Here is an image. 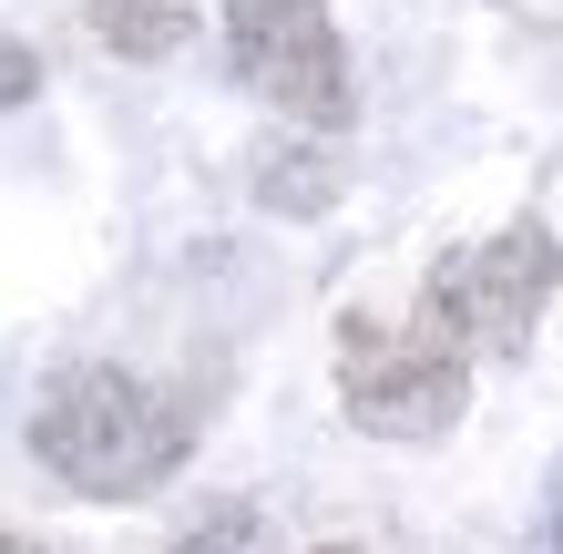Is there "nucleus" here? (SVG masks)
I'll list each match as a JSON object with an SVG mask.
<instances>
[{
  "instance_id": "0eeeda50",
  "label": "nucleus",
  "mask_w": 563,
  "mask_h": 554,
  "mask_svg": "<svg viewBox=\"0 0 563 554\" xmlns=\"http://www.w3.org/2000/svg\"><path fill=\"white\" fill-rule=\"evenodd\" d=\"M175 554H267V513H256V503H216L206 524H185Z\"/></svg>"
},
{
  "instance_id": "6e6552de",
  "label": "nucleus",
  "mask_w": 563,
  "mask_h": 554,
  "mask_svg": "<svg viewBox=\"0 0 563 554\" xmlns=\"http://www.w3.org/2000/svg\"><path fill=\"white\" fill-rule=\"evenodd\" d=\"M31 93H42V52H31V42H11V31H0V113H21Z\"/></svg>"
},
{
  "instance_id": "f03ea898",
  "label": "nucleus",
  "mask_w": 563,
  "mask_h": 554,
  "mask_svg": "<svg viewBox=\"0 0 563 554\" xmlns=\"http://www.w3.org/2000/svg\"><path fill=\"white\" fill-rule=\"evenodd\" d=\"M461 401H472V329H461V298L441 268H430L420 308L400 329L339 318V411L369 442H441Z\"/></svg>"
},
{
  "instance_id": "9b49d317",
  "label": "nucleus",
  "mask_w": 563,
  "mask_h": 554,
  "mask_svg": "<svg viewBox=\"0 0 563 554\" xmlns=\"http://www.w3.org/2000/svg\"><path fill=\"white\" fill-rule=\"evenodd\" d=\"M553 554H563V534H553Z\"/></svg>"
},
{
  "instance_id": "1a4fd4ad",
  "label": "nucleus",
  "mask_w": 563,
  "mask_h": 554,
  "mask_svg": "<svg viewBox=\"0 0 563 554\" xmlns=\"http://www.w3.org/2000/svg\"><path fill=\"white\" fill-rule=\"evenodd\" d=\"M0 554H42V544H21V534H11V524H0Z\"/></svg>"
},
{
  "instance_id": "20e7f679",
  "label": "nucleus",
  "mask_w": 563,
  "mask_h": 554,
  "mask_svg": "<svg viewBox=\"0 0 563 554\" xmlns=\"http://www.w3.org/2000/svg\"><path fill=\"white\" fill-rule=\"evenodd\" d=\"M441 278H451V298H461L472 349H503V360H512V349H533L553 287H563V237H553L543 216H512L503 237L441 257Z\"/></svg>"
},
{
  "instance_id": "7ed1b4c3",
  "label": "nucleus",
  "mask_w": 563,
  "mask_h": 554,
  "mask_svg": "<svg viewBox=\"0 0 563 554\" xmlns=\"http://www.w3.org/2000/svg\"><path fill=\"white\" fill-rule=\"evenodd\" d=\"M225 62H236V83L256 104H277L287 123L349 134L358 93H349V52H339L328 0H236V11H225Z\"/></svg>"
},
{
  "instance_id": "39448f33",
  "label": "nucleus",
  "mask_w": 563,
  "mask_h": 554,
  "mask_svg": "<svg viewBox=\"0 0 563 554\" xmlns=\"http://www.w3.org/2000/svg\"><path fill=\"white\" fill-rule=\"evenodd\" d=\"M82 21H92V42L123 52V62H164V52H185V31H195L185 0H82Z\"/></svg>"
},
{
  "instance_id": "9d476101",
  "label": "nucleus",
  "mask_w": 563,
  "mask_h": 554,
  "mask_svg": "<svg viewBox=\"0 0 563 554\" xmlns=\"http://www.w3.org/2000/svg\"><path fill=\"white\" fill-rule=\"evenodd\" d=\"M318 554H369V544H318Z\"/></svg>"
},
{
  "instance_id": "423d86ee",
  "label": "nucleus",
  "mask_w": 563,
  "mask_h": 554,
  "mask_svg": "<svg viewBox=\"0 0 563 554\" xmlns=\"http://www.w3.org/2000/svg\"><path fill=\"white\" fill-rule=\"evenodd\" d=\"M256 206L267 216H328L339 206V154L328 144H267L256 154Z\"/></svg>"
},
{
  "instance_id": "f257e3e1",
  "label": "nucleus",
  "mask_w": 563,
  "mask_h": 554,
  "mask_svg": "<svg viewBox=\"0 0 563 554\" xmlns=\"http://www.w3.org/2000/svg\"><path fill=\"white\" fill-rule=\"evenodd\" d=\"M195 452V421L164 401L154 380L113 370V360H82L42 390L31 411V463H42L62 493L82 503H144L175 482V463Z\"/></svg>"
}]
</instances>
